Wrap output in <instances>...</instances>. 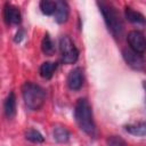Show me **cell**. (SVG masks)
<instances>
[{"instance_id": "6da1fadb", "label": "cell", "mask_w": 146, "mask_h": 146, "mask_svg": "<svg viewBox=\"0 0 146 146\" xmlns=\"http://www.w3.org/2000/svg\"><path fill=\"white\" fill-rule=\"evenodd\" d=\"M74 117L79 128L90 137L96 136V124L94 120L92 108L86 98L78 99L74 107Z\"/></svg>"}, {"instance_id": "7a4b0ae2", "label": "cell", "mask_w": 146, "mask_h": 146, "mask_svg": "<svg viewBox=\"0 0 146 146\" xmlns=\"http://www.w3.org/2000/svg\"><path fill=\"white\" fill-rule=\"evenodd\" d=\"M97 6L99 8V11L103 15L104 22L108 31L111 32V34L116 39H120L122 36L124 26H123V21L121 18V15L115 8V6L106 1H98Z\"/></svg>"}, {"instance_id": "3957f363", "label": "cell", "mask_w": 146, "mask_h": 146, "mask_svg": "<svg viewBox=\"0 0 146 146\" xmlns=\"http://www.w3.org/2000/svg\"><path fill=\"white\" fill-rule=\"evenodd\" d=\"M22 96L26 107L31 111H39L46 102L44 89L31 81H26L22 86Z\"/></svg>"}, {"instance_id": "277c9868", "label": "cell", "mask_w": 146, "mask_h": 146, "mask_svg": "<svg viewBox=\"0 0 146 146\" xmlns=\"http://www.w3.org/2000/svg\"><path fill=\"white\" fill-rule=\"evenodd\" d=\"M59 51L62 62L65 64H74L79 58V50L74 42L67 35H62L59 39Z\"/></svg>"}, {"instance_id": "5b68a950", "label": "cell", "mask_w": 146, "mask_h": 146, "mask_svg": "<svg viewBox=\"0 0 146 146\" xmlns=\"http://www.w3.org/2000/svg\"><path fill=\"white\" fill-rule=\"evenodd\" d=\"M127 41L130 46V49L133 50L135 52L141 55L146 51V38L140 31L138 30L130 31L127 35Z\"/></svg>"}, {"instance_id": "8992f818", "label": "cell", "mask_w": 146, "mask_h": 146, "mask_svg": "<svg viewBox=\"0 0 146 146\" xmlns=\"http://www.w3.org/2000/svg\"><path fill=\"white\" fill-rule=\"evenodd\" d=\"M122 56H123V59L125 60V63L131 68H133L136 71H143L146 66L144 57L140 54H137L131 49H123Z\"/></svg>"}, {"instance_id": "52a82bcc", "label": "cell", "mask_w": 146, "mask_h": 146, "mask_svg": "<svg viewBox=\"0 0 146 146\" xmlns=\"http://www.w3.org/2000/svg\"><path fill=\"white\" fill-rule=\"evenodd\" d=\"M3 18L5 22L8 25H18L22 21V15L19 11V8L11 5V3H5L3 6Z\"/></svg>"}, {"instance_id": "ba28073f", "label": "cell", "mask_w": 146, "mask_h": 146, "mask_svg": "<svg viewBox=\"0 0 146 146\" xmlns=\"http://www.w3.org/2000/svg\"><path fill=\"white\" fill-rule=\"evenodd\" d=\"M83 84V71L80 67H75L70 71L67 75V86L71 90H80Z\"/></svg>"}, {"instance_id": "9c48e42d", "label": "cell", "mask_w": 146, "mask_h": 146, "mask_svg": "<svg viewBox=\"0 0 146 146\" xmlns=\"http://www.w3.org/2000/svg\"><path fill=\"white\" fill-rule=\"evenodd\" d=\"M70 15L68 5L65 1H56V11L54 14L55 21L58 24H64L67 22Z\"/></svg>"}, {"instance_id": "30bf717a", "label": "cell", "mask_w": 146, "mask_h": 146, "mask_svg": "<svg viewBox=\"0 0 146 146\" xmlns=\"http://www.w3.org/2000/svg\"><path fill=\"white\" fill-rule=\"evenodd\" d=\"M124 16L128 19V22L136 24V25H146V18L144 17V15L135 9H132L131 7H125L124 8Z\"/></svg>"}, {"instance_id": "8fae6325", "label": "cell", "mask_w": 146, "mask_h": 146, "mask_svg": "<svg viewBox=\"0 0 146 146\" xmlns=\"http://www.w3.org/2000/svg\"><path fill=\"white\" fill-rule=\"evenodd\" d=\"M3 112L8 119H13L16 114V96L14 91H10L3 103Z\"/></svg>"}, {"instance_id": "7c38bea8", "label": "cell", "mask_w": 146, "mask_h": 146, "mask_svg": "<svg viewBox=\"0 0 146 146\" xmlns=\"http://www.w3.org/2000/svg\"><path fill=\"white\" fill-rule=\"evenodd\" d=\"M124 130L132 136H137V137L146 136V121L133 123V124H127L124 127Z\"/></svg>"}, {"instance_id": "4fadbf2b", "label": "cell", "mask_w": 146, "mask_h": 146, "mask_svg": "<svg viewBox=\"0 0 146 146\" xmlns=\"http://www.w3.org/2000/svg\"><path fill=\"white\" fill-rule=\"evenodd\" d=\"M52 136H54V139L60 144H65L70 140V131L65 127H62V125L54 127Z\"/></svg>"}, {"instance_id": "5bb4252c", "label": "cell", "mask_w": 146, "mask_h": 146, "mask_svg": "<svg viewBox=\"0 0 146 146\" xmlns=\"http://www.w3.org/2000/svg\"><path fill=\"white\" fill-rule=\"evenodd\" d=\"M56 68H57V63H54V62H44L40 66V75L43 79L49 80V79L52 78Z\"/></svg>"}, {"instance_id": "9a60e30c", "label": "cell", "mask_w": 146, "mask_h": 146, "mask_svg": "<svg viewBox=\"0 0 146 146\" xmlns=\"http://www.w3.org/2000/svg\"><path fill=\"white\" fill-rule=\"evenodd\" d=\"M41 50L44 55H48V56H51L55 51V47H54V42L50 38V35L48 33H46L42 38V41H41Z\"/></svg>"}, {"instance_id": "2e32d148", "label": "cell", "mask_w": 146, "mask_h": 146, "mask_svg": "<svg viewBox=\"0 0 146 146\" xmlns=\"http://www.w3.org/2000/svg\"><path fill=\"white\" fill-rule=\"evenodd\" d=\"M40 9L42 11V14L50 16L54 15L56 11V1H50V0H42L40 1Z\"/></svg>"}, {"instance_id": "e0dca14e", "label": "cell", "mask_w": 146, "mask_h": 146, "mask_svg": "<svg viewBox=\"0 0 146 146\" xmlns=\"http://www.w3.org/2000/svg\"><path fill=\"white\" fill-rule=\"evenodd\" d=\"M25 139H27L29 141L34 143V144H40V143H43L44 137L42 136V133L40 131H38L35 129H29L25 132Z\"/></svg>"}, {"instance_id": "ac0fdd59", "label": "cell", "mask_w": 146, "mask_h": 146, "mask_svg": "<svg viewBox=\"0 0 146 146\" xmlns=\"http://www.w3.org/2000/svg\"><path fill=\"white\" fill-rule=\"evenodd\" d=\"M107 146H127V143L124 139H122L119 136H111L106 140Z\"/></svg>"}, {"instance_id": "d6986e66", "label": "cell", "mask_w": 146, "mask_h": 146, "mask_svg": "<svg viewBox=\"0 0 146 146\" xmlns=\"http://www.w3.org/2000/svg\"><path fill=\"white\" fill-rule=\"evenodd\" d=\"M23 36H24V31L23 30H19L17 33H16V35H15V42H21L22 41V39H23Z\"/></svg>"}, {"instance_id": "ffe728a7", "label": "cell", "mask_w": 146, "mask_h": 146, "mask_svg": "<svg viewBox=\"0 0 146 146\" xmlns=\"http://www.w3.org/2000/svg\"><path fill=\"white\" fill-rule=\"evenodd\" d=\"M143 86H144V89H145V94H146V81H144Z\"/></svg>"}]
</instances>
